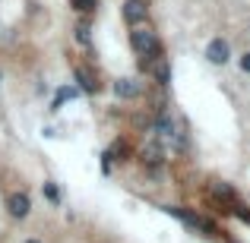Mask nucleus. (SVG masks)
I'll list each match as a JSON object with an SVG mask.
<instances>
[{
	"instance_id": "1",
	"label": "nucleus",
	"mask_w": 250,
	"mask_h": 243,
	"mask_svg": "<svg viewBox=\"0 0 250 243\" xmlns=\"http://www.w3.org/2000/svg\"><path fill=\"white\" fill-rule=\"evenodd\" d=\"M130 44H133L140 54H162L159 38H155L149 29H133V32H130Z\"/></svg>"
},
{
	"instance_id": "2",
	"label": "nucleus",
	"mask_w": 250,
	"mask_h": 243,
	"mask_svg": "<svg viewBox=\"0 0 250 243\" xmlns=\"http://www.w3.org/2000/svg\"><path fill=\"white\" fill-rule=\"evenodd\" d=\"M165 212L174 215V218H181L184 224H190V227H200V231H206V234H215V224H212V221H206V218H200V215H190V212H184V208H174V206H168Z\"/></svg>"
},
{
	"instance_id": "3",
	"label": "nucleus",
	"mask_w": 250,
	"mask_h": 243,
	"mask_svg": "<svg viewBox=\"0 0 250 243\" xmlns=\"http://www.w3.org/2000/svg\"><path fill=\"white\" fill-rule=\"evenodd\" d=\"M146 16H149V10H146V0H127V3H124V19H127L130 25H140V22H146Z\"/></svg>"
},
{
	"instance_id": "4",
	"label": "nucleus",
	"mask_w": 250,
	"mask_h": 243,
	"mask_svg": "<svg viewBox=\"0 0 250 243\" xmlns=\"http://www.w3.org/2000/svg\"><path fill=\"white\" fill-rule=\"evenodd\" d=\"M228 54H231V51H228V41H222V38H212V41H209V48H206L209 63H215V67H219V63H228Z\"/></svg>"
},
{
	"instance_id": "5",
	"label": "nucleus",
	"mask_w": 250,
	"mask_h": 243,
	"mask_svg": "<svg viewBox=\"0 0 250 243\" xmlns=\"http://www.w3.org/2000/svg\"><path fill=\"white\" fill-rule=\"evenodd\" d=\"M10 215H16V218H25V215H29V196L25 193L10 196Z\"/></svg>"
},
{
	"instance_id": "6",
	"label": "nucleus",
	"mask_w": 250,
	"mask_h": 243,
	"mask_svg": "<svg viewBox=\"0 0 250 243\" xmlns=\"http://www.w3.org/2000/svg\"><path fill=\"white\" fill-rule=\"evenodd\" d=\"M114 92H117V98H136L140 95V85H136L133 79H121L114 85Z\"/></svg>"
},
{
	"instance_id": "7",
	"label": "nucleus",
	"mask_w": 250,
	"mask_h": 243,
	"mask_svg": "<svg viewBox=\"0 0 250 243\" xmlns=\"http://www.w3.org/2000/svg\"><path fill=\"white\" fill-rule=\"evenodd\" d=\"M143 164H149L152 170H159V164H162V152H159V146H155V142L143 149Z\"/></svg>"
},
{
	"instance_id": "8",
	"label": "nucleus",
	"mask_w": 250,
	"mask_h": 243,
	"mask_svg": "<svg viewBox=\"0 0 250 243\" xmlns=\"http://www.w3.org/2000/svg\"><path fill=\"white\" fill-rule=\"evenodd\" d=\"M76 79H80V85H83V92H89V95H92V92H98V82H95V76H92L89 73V70H76Z\"/></svg>"
},
{
	"instance_id": "9",
	"label": "nucleus",
	"mask_w": 250,
	"mask_h": 243,
	"mask_svg": "<svg viewBox=\"0 0 250 243\" xmlns=\"http://www.w3.org/2000/svg\"><path fill=\"white\" fill-rule=\"evenodd\" d=\"M215 196H219V199H234V189L228 187V183H215Z\"/></svg>"
},
{
	"instance_id": "10",
	"label": "nucleus",
	"mask_w": 250,
	"mask_h": 243,
	"mask_svg": "<svg viewBox=\"0 0 250 243\" xmlns=\"http://www.w3.org/2000/svg\"><path fill=\"white\" fill-rule=\"evenodd\" d=\"M70 6H76L80 13H89V10H95V0H70Z\"/></svg>"
},
{
	"instance_id": "11",
	"label": "nucleus",
	"mask_w": 250,
	"mask_h": 243,
	"mask_svg": "<svg viewBox=\"0 0 250 243\" xmlns=\"http://www.w3.org/2000/svg\"><path fill=\"white\" fill-rule=\"evenodd\" d=\"M76 38H80V44H89V25L85 22L76 25Z\"/></svg>"
},
{
	"instance_id": "12",
	"label": "nucleus",
	"mask_w": 250,
	"mask_h": 243,
	"mask_svg": "<svg viewBox=\"0 0 250 243\" xmlns=\"http://www.w3.org/2000/svg\"><path fill=\"white\" fill-rule=\"evenodd\" d=\"M44 196H48L51 202H57V199H61V193H57V187H54V183H44Z\"/></svg>"
},
{
	"instance_id": "13",
	"label": "nucleus",
	"mask_w": 250,
	"mask_h": 243,
	"mask_svg": "<svg viewBox=\"0 0 250 243\" xmlns=\"http://www.w3.org/2000/svg\"><path fill=\"white\" fill-rule=\"evenodd\" d=\"M241 70H244V73H250V51H247V54H241Z\"/></svg>"
},
{
	"instance_id": "14",
	"label": "nucleus",
	"mask_w": 250,
	"mask_h": 243,
	"mask_svg": "<svg viewBox=\"0 0 250 243\" xmlns=\"http://www.w3.org/2000/svg\"><path fill=\"white\" fill-rule=\"evenodd\" d=\"M25 243H38V240H25Z\"/></svg>"
}]
</instances>
